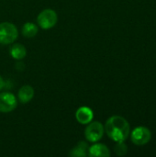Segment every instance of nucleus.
I'll use <instances>...</instances> for the list:
<instances>
[{"label": "nucleus", "instance_id": "obj_1", "mask_svg": "<svg viewBox=\"0 0 156 157\" xmlns=\"http://www.w3.org/2000/svg\"><path fill=\"white\" fill-rule=\"evenodd\" d=\"M104 129L107 135L115 142H124L130 135V124L120 116L110 117Z\"/></svg>", "mask_w": 156, "mask_h": 157}, {"label": "nucleus", "instance_id": "obj_2", "mask_svg": "<svg viewBox=\"0 0 156 157\" xmlns=\"http://www.w3.org/2000/svg\"><path fill=\"white\" fill-rule=\"evenodd\" d=\"M18 36L17 27L10 22L0 23V44L8 45L13 43Z\"/></svg>", "mask_w": 156, "mask_h": 157}, {"label": "nucleus", "instance_id": "obj_3", "mask_svg": "<svg viewBox=\"0 0 156 157\" xmlns=\"http://www.w3.org/2000/svg\"><path fill=\"white\" fill-rule=\"evenodd\" d=\"M58 21L57 13L51 8L42 10L37 17L38 25L43 29H50L53 28Z\"/></svg>", "mask_w": 156, "mask_h": 157}, {"label": "nucleus", "instance_id": "obj_4", "mask_svg": "<svg viewBox=\"0 0 156 157\" xmlns=\"http://www.w3.org/2000/svg\"><path fill=\"white\" fill-rule=\"evenodd\" d=\"M104 126L99 121H91L85 130V137L89 143H97L104 135Z\"/></svg>", "mask_w": 156, "mask_h": 157}, {"label": "nucleus", "instance_id": "obj_5", "mask_svg": "<svg viewBox=\"0 0 156 157\" xmlns=\"http://www.w3.org/2000/svg\"><path fill=\"white\" fill-rule=\"evenodd\" d=\"M152 134L149 129L146 127H137L135 128L131 135V142L136 145L147 144L151 140Z\"/></svg>", "mask_w": 156, "mask_h": 157}, {"label": "nucleus", "instance_id": "obj_6", "mask_svg": "<svg viewBox=\"0 0 156 157\" xmlns=\"http://www.w3.org/2000/svg\"><path fill=\"white\" fill-rule=\"evenodd\" d=\"M17 106L16 97L10 92L0 93V112L8 113L13 111Z\"/></svg>", "mask_w": 156, "mask_h": 157}, {"label": "nucleus", "instance_id": "obj_7", "mask_svg": "<svg viewBox=\"0 0 156 157\" xmlns=\"http://www.w3.org/2000/svg\"><path fill=\"white\" fill-rule=\"evenodd\" d=\"M94 118V113L91 109L87 107H81L75 112V119L80 124H88L92 121Z\"/></svg>", "mask_w": 156, "mask_h": 157}, {"label": "nucleus", "instance_id": "obj_8", "mask_svg": "<svg viewBox=\"0 0 156 157\" xmlns=\"http://www.w3.org/2000/svg\"><path fill=\"white\" fill-rule=\"evenodd\" d=\"M88 155L91 157L110 156L109 149L102 144H95L88 149Z\"/></svg>", "mask_w": 156, "mask_h": 157}, {"label": "nucleus", "instance_id": "obj_9", "mask_svg": "<svg viewBox=\"0 0 156 157\" xmlns=\"http://www.w3.org/2000/svg\"><path fill=\"white\" fill-rule=\"evenodd\" d=\"M34 97V89L32 86L26 85L23 86L22 87H20V89L17 92V98L19 100V102L26 104L28 102H29Z\"/></svg>", "mask_w": 156, "mask_h": 157}, {"label": "nucleus", "instance_id": "obj_10", "mask_svg": "<svg viewBox=\"0 0 156 157\" xmlns=\"http://www.w3.org/2000/svg\"><path fill=\"white\" fill-rule=\"evenodd\" d=\"M9 53L15 60H22L27 55V50L24 45L20 43H15L10 47Z\"/></svg>", "mask_w": 156, "mask_h": 157}, {"label": "nucleus", "instance_id": "obj_11", "mask_svg": "<svg viewBox=\"0 0 156 157\" xmlns=\"http://www.w3.org/2000/svg\"><path fill=\"white\" fill-rule=\"evenodd\" d=\"M88 149L89 146L86 142H79L75 147H74L71 152L69 153L70 156L85 157L88 155Z\"/></svg>", "mask_w": 156, "mask_h": 157}, {"label": "nucleus", "instance_id": "obj_12", "mask_svg": "<svg viewBox=\"0 0 156 157\" xmlns=\"http://www.w3.org/2000/svg\"><path fill=\"white\" fill-rule=\"evenodd\" d=\"M38 31H39L38 26L32 22H26L21 29V33L26 38L35 37L38 34Z\"/></svg>", "mask_w": 156, "mask_h": 157}, {"label": "nucleus", "instance_id": "obj_13", "mask_svg": "<svg viewBox=\"0 0 156 157\" xmlns=\"http://www.w3.org/2000/svg\"><path fill=\"white\" fill-rule=\"evenodd\" d=\"M114 150H115V153L117 155L122 156V155H126L128 148H127V145L124 144V142H117V144L114 147Z\"/></svg>", "mask_w": 156, "mask_h": 157}, {"label": "nucleus", "instance_id": "obj_14", "mask_svg": "<svg viewBox=\"0 0 156 157\" xmlns=\"http://www.w3.org/2000/svg\"><path fill=\"white\" fill-rule=\"evenodd\" d=\"M4 86H5V81H4L3 77L0 75V91L4 88Z\"/></svg>", "mask_w": 156, "mask_h": 157}]
</instances>
